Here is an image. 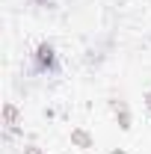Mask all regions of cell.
<instances>
[{
    "instance_id": "obj_2",
    "label": "cell",
    "mask_w": 151,
    "mask_h": 154,
    "mask_svg": "<svg viewBox=\"0 0 151 154\" xmlns=\"http://www.w3.org/2000/svg\"><path fill=\"white\" fill-rule=\"evenodd\" d=\"M3 128H6V136L18 134V128H21V113H18V107H15V104H6V107H3Z\"/></svg>"
},
{
    "instance_id": "obj_1",
    "label": "cell",
    "mask_w": 151,
    "mask_h": 154,
    "mask_svg": "<svg viewBox=\"0 0 151 154\" xmlns=\"http://www.w3.org/2000/svg\"><path fill=\"white\" fill-rule=\"evenodd\" d=\"M30 71L42 77H54L62 71V62H59V54L54 48V42H39L30 54Z\"/></svg>"
},
{
    "instance_id": "obj_5",
    "label": "cell",
    "mask_w": 151,
    "mask_h": 154,
    "mask_svg": "<svg viewBox=\"0 0 151 154\" xmlns=\"http://www.w3.org/2000/svg\"><path fill=\"white\" fill-rule=\"evenodd\" d=\"M21 154H42V148H39V145H24Z\"/></svg>"
},
{
    "instance_id": "obj_7",
    "label": "cell",
    "mask_w": 151,
    "mask_h": 154,
    "mask_svg": "<svg viewBox=\"0 0 151 154\" xmlns=\"http://www.w3.org/2000/svg\"><path fill=\"white\" fill-rule=\"evenodd\" d=\"M30 3H36V6H48V0H30Z\"/></svg>"
},
{
    "instance_id": "obj_3",
    "label": "cell",
    "mask_w": 151,
    "mask_h": 154,
    "mask_svg": "<svg viewBox=\"0 0 151 154\" xmlns=\"http://www.w3.org/2000/svg\"><path fill=\"white\" fill-rule=\"evenodd\" d=\"M71 145H77V148H83V151H89V148H95V139L83 128H77V131H71Z\"/></svg>"
},
{
    "instance_id": "obj_4",
    "label": "cell",
    "mask_w": 151,
    "mask_h": 154,
    "mask_svg": "<svg viewBox=\"0 0 151 154\" xmlns=\"http://www.w3.org/2000/svg\"><path fill=\"white\" fill-rule=\"evenodd\" d=\"M116 116H119V125H122V128H125V131H128V128H131V113H128V107H125V104H122V107H119V110H116Z\"/></svg>"
},
{
    "instance_id": "obj_6",
    "label": "cell",
    "mask_w": 151,
    "mask_h": 154,
    "mask_svg": "<svg viewBox=\"0 0 151 154\" xmlns=\"http://www.w3.org/2000/svg\"><path fill=\"white\" fill-rule=\"evenodd\" d=\"M145 107H148V110H151V89H148V92H145Z\"/></svg>"
}]
</instances>
